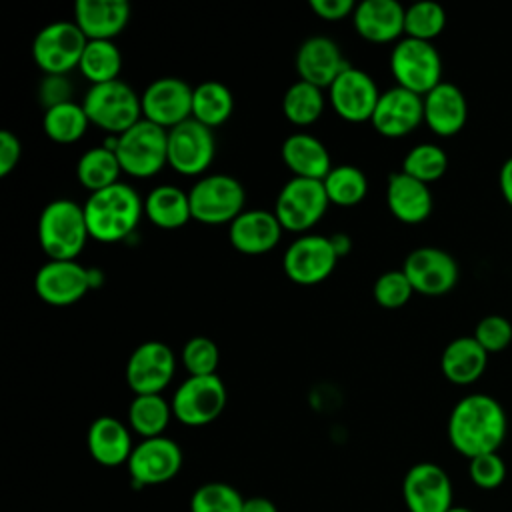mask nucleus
I'll list each match as a JSON object with an SVG mask.
<instances>
[{
	"instance_id": "6ab92c4d",
	"label": "nucleus",
	"mask_w": 512,
	"mask_h": 512,
	"mask_svg": "<svg viewBox=\"0 0 512 512\" xmlns=\"http://www.w3.org/2000/svg\"><path fill=\"white\" fill-rule=\"evenodd\" d=\"M380 98L374 78L362 68L348 66L328 88V100L336 114L348 122L370 120Z\"/></svg>"
},
{
	"instance_id": "f704fd0d",
	"label": "nucleus",
	"mask_w": 512,
	"mask_h": 512,
	"mask_svg": "<svg viewBox=\"0 0 512 512\" xmlns=\"http://www.w3.org/2000/svg\"><path fill=\"white\" fill-rule=\"evenodd\" d=\"M80 72L90 84L118 80L122 68V54L114 40H88L80 58Z\"/></svg>"
},
{
	"instance_id": "a878e982",
	"label": "nucleus",
	"mask_w": 512,
	"mask_h": 512,
	"mask_svg": "<svg viewBox=\"0 0 512 512\" xmlns=\"http://www.w3.org/2000/svg\"><path fill=\"white\" fill-rule=\"evenodd\" d=\"M386 204L400 222L418 224L432 212V194L428 184L400 170L388 176Z\"/></svg>"
},
{
	"instance_id": "09e8293b",
	"label": "nucleus",
	"mask_w": 512,
	"mask_h": 512,
	"mask_svg": "<svg viewBox=\"0 0 512 512\" xmlns=\"http://www.w3.org/2000/svg\"><path fill=\"white\" fill-rule=\"evenodd\" d=\"M498 184H500V192H502L504 200L512 206V156L506 158L504 164L500 166Z\"/></svg>"
},
{
	"instance_id": "3c124183",
	"label": "nucleus",
	"mask_w": 512,
	"mask_h": 512,
	"mask_svg": "<svg viewBox=\"0 0 512 512\" xmlns=\"http://www.w3.org/2000/svg\"><path fill=\"white\" fill-rule=\"evenodd\" d=\"M330 242H332V246H334V250H336L338 258L346 256V254L350 252V248H352V240H350L344 232H336V234H332V236H330Z\"/></svg>"
},
{
	"instance_id": "ddd939ff",
	"label": "nucleus",
	"mask_w": 512,
	"mask_h": 512,
	"mask_svg": "<svg viewBox=\"0 0 512 512\" xmlns=\"http://www.w3.org/2000/svg\"><path fill=\"white\" fill-rule=\"evenodd\" d=\"M192 94L194 88L182 78H156L140 94L142 118L170 130L176 124L192 118Z\"/></svg>"
},
{
	"instance_id": "a19ab883",
	"label": "nucleus",
	"mask_w": 512,
	"mask_h": 512,
	"mask_svg": "<svg viewBox=\"0 0 512 512\" xmlns=\"http://www.w3.org/2000/svg\"><path fill=\"white\" fill-rule=\"evenodd\" d=\"M220 352L214 340L208 336H192L182 346V364L190 376L216 374Z\"/></svg>"
},
{
	"instance_id": "aec40b11",
	"label": "nucleus",
	"mask_w": 512,
	"mask_h": 512,
	"mask_svg": "<svg viewBox=\"0 0 512 512\" xmlns=\"http://www.w3.org/2000/svg\"><path fill=\"white\" fill-rule=\"evenodd\" d=\"M370 122L382 136H406L424 122V98L402 86L388 88L386 92H380Z\"/></svg>"
},
{
	"instance_id": "c03bdc74",
	"label": "nucleus",
	"mask_w": 512,
	"mask_h": 512,
	"mask_svg": "<svg viewBox=\"0 0 512 512\" xmlns=\"http://www.w3.org/2000/svg\"><path fill=\"white\" fill-rule=\"evenodd\" d=\"M474 338L488 354L500 352L512 342V324L500 314H488L476 324Z\"/></svg>"
},
{
	"instance_id": "7c9ffc66",
	"label": "nucleus",
	"mask_w": 512,
	"mask_h": 512,
	"mask_svg": "<svg viewBox=\"0 0 512 512\" xmlns=\"http://www.w3.org/2000/svg\"><path fill=\"white\" fill-rule=\"evenodd\" d=\"M234 110V98L226 84L220 80H204L194 86L192 118L208 128L224 124Z\"/></svg>"
},
{
	"instance_id": "e433bc0d",
	"label": "nucleus",
	"mask_w": 512,
	"mask_h": 512,
	"mask_svg": "<svg viewBox=\"0 0 512 512\" xmlns=\"http://www.w3.org/2000/svg\"><path fill=\"white\" fill-rule=\"evenodd\" d=\"M328 200L338 206H354L358 204L368 192V178L366 174L352 164H338L322 180Z\"/></svg>"
},
{
	"instance_id": "8fccbe9b",
	"label": "nucleus",
	"mask_w": 512,
	"mask_h": 512,
	"mask_svg": "<svg viewBox=\"0 0 512 512\" xmlns=\"http://www.w3.org/2000/svg\"><path fill=\"white\" fill-rule=\"evenodd\" d=\"M242 512H278V508L266 496H250V498H244Z\"/></svg>"
},
{
	"instance_id": "39448f33",
	"label": "nucleus",
	"mask_w": 512,
	"mask_h": 512,
	"mask_svg": "<svg viewBox=\"0 0 512 512\" xmlns=\"http://www.w3.org/2000/svg\"><path fill=\"white\" fill-rule=\"evenodd\" d=\"M82 106L92 124L108 134H122L142 118V100L124 80L92 84Z\"/></svg>"
},
{
	"instance_id": "f257e3e1",
	"label": "nucleus",
	"mask_w": 512,
	"mask_h": 512,
	"mask_svg": "<svg viewBox=\"0 0 512 512\" xmlns=\"http://www.w3.org/2000/svg\"><path fill=\"white\" fill-rule=\"evenodd\" d=\"M506 432L508 418L502 404L482 392L460 398L448 416V440L468 460L498 452Z\"/></svg>"
},
{
	"instance_id": "79ce46f5",
	"label": "nucleus",
	"mask_w": 512,
	"mask_h": 512,
	"mask_svg": "<svg viewBox=\"0 0 512 512\" xmlns=\"http://www.w3.org/2000/svg\"><path fill=\"white\" fill-rule=\"evenodd\" d=\"M414 288L410 284V280L406 278L404 270H386L384 274H380L374 282L372 294L378 306L388 308V310H396L400 306H404L410 296H412Z\"/></svg>"
},
{
	"instance_id": "49530a36",
	"label": "nucleus",
	"mask_w": 512,
	"mask_h": 512,
	"mask_svg": "<svg viewBox=\"0 0 512 512\" xmlns=\"http://www.w3.org/2000/svg\"><path fill=\"white\" fill-rule=\"evenodd\" d=\"M20 154H22L20 138L10 130H2L0 132V176H8L16 168V164L20 162Z\"/></svg>"
},
{
	"instance_id": "9d476101",
	"label": "nucleus",
	"mask_w": 512,
	"mask_h": 512,
	"mask_svg": "<svg viewBox=\"0 0 512 512\" xmlns=\"http://www.w3.org/2000/svg\"><path fill=\"white\" fill-rule=\"evenodd\" d=\"M226 386L218 374L188 376L172 396V414L186 426L214 422L226 406Z\"/></svg>"
},
{
	"instance_id": "c85d7f7f",
	"label": "nucleus",
	"mask_w": 512,
	"mask_h": 512,
	"mask_svg": "<svg viewBox=\"0 0 512 512\" xmlns=\"http://www.w3.org/2000/svg\"><path fill=\"white\" fill-rule=\"evenodd\" d=\"M488 364V352L474 336H458L446 344L440 356L442 374L454 384L476 382Z\"/></svg>"
},
{
	"instance_id": "4468645a",
	"label": "nucleus",
	"mask_w": 512,
	"mask_h": 512,
	"mask_svg": "<svg viewBox=\"0 0 512 512\" xmlns=\"http://www.w3.org/2000/svg\"><path fill=\"white\" fill-rule=\"evenodd\" d=\"M176 358L168 344L146 340L136 346L126 362V382L136 394H160L172 380Z\"/></svg>"
},
{
	"instance_id": "c756f323",
	"label": "nucleus",
	"mask_w": 512,
	"mask_h": 512,
	"mask_svg": "<svg viewBox=\"0 0 512 512\" xmlns=\"http://www.w3.org/2000/svg\"><path fill=\"white\" fill-rule=\"evenodd\" d=\"M144 212L154 226L164 230L180 228L192 218L188 192L174 184L152 188L144 198Z\"/></svg>"
},
{
	"instance_id": "f8f14e48",
	"label": "nucleus",
	"mask_w": 512,
	"mask_h": 512,
	"mask_svg": "<svg viewBox=\"0 0 512 512\" xmlns=\"http://www.w3.org/2000/svg\"><path fill=\"white\" fill-rule=\"evenodd\" d=\"M216 154L212 128L188 118L168 130V164L186 176L202 174Z\"/></svg>"
},
{
	"instance_id": "0eeeda50",
	"label": "nucleus",
	"mask_w": 512,
	"mask_h": 512,
	"mask_svg": "<svg viewBox=\"0 0 512 512\" xmlns=\"http://www.w3.org/2000/svg\"><path fill=\"white\" fill-rule=\"evenodd\" d=\"M192 218L204 224L232 222L246 202L240 180L230 174H208L198 178L188 190Z\"/></svg>"
},
{
	"instance_id": "5701e85b",
	"label": "nucleus",
	"mask_w": 512,
	"mask_h": 512,
	"mask_svg": "<svg viewBox=\"0 0 512 512\" xmlns=\"http://www.w3.org/2000/svg\"><path fill=\"white\" fill-rule=\"evenodd\" d=\"M406 8L396 0H362L352 12L356 32L370 42H392L404 34Z\"/></svg>"
},
{
	"instance_id": "2eb2a0df",
	"label": "nucleus",
	"mask_w": 512,
	"mask_h": 512,
	"mask_svg": "<svg viewBox=\"0 0 512 512\" xmlns=\"http://www.w3.org/2000/svg\"><path fill=\"white\" fill-rule=\"evenodd\" d=\"M128 474L140 488L164 484L172 480L182 468V450L168 436L144 438L138 442L128 458Z\"/></svg>"
},
{
	"instance_id": "393cba45",
	"label": "nucleus",
	"mask_w": 512,
	"mask_h": 512,
	"mask_svg": "<svg viewBox=\"0 0 512 512\" xmlns=\"http://www.w3.org/2000/svg\"><path fill=\"white\" fill-rule=\"evenodd\" d=\"M424 98V122L438 136L458 134L468 116V104L462 90L452 82H440Z\"/></svg>"
},
{
	"instance_id": "b1692460",
	"label": "nucleus",
	"mask_w": 512,
	"mask_h": 512,
	"mask_svg": "<svg viewBox=\"0 0 512 512\" xmlns=\"http://www.w3.org/2000/svg\"><path fill=\"white\" fill-rule=\"evenodd\" d=\"M130 20L126 0H76L74 22L88 40H114Z\"/></svg>"
},
{
	"instance_id": "423d86ee",
	"label": "nucleus",
	"mask_w": 512,
	"mask_h": 512,
	"mask_svg": "<svg viewBox=\"0 0 512 512\" xmlns=\"http://www.w3.org/2000/svg\"><path fill=\"white\" fill-rule=\"evenodd\" d=\"M390 70L396 86L414 94H428L442 82V58L432 42L404 36L390 52Z\"/></svg>"
},
{
	"instance_id": "2f4dec72",
	"label": "nucleus",
	"mask_w": 512,
	"mask_h": 512,
	"mask_svg": "<svg viewBox=\"0 0 512 512\" xmlns=\"http://www.w3.org/2000/svg\"><path fill=\"white\" fill-rule=\"evenodd\" d=\"M120 172H122V166L118 162V156L106 144L88 148L76 162V178L90 192H96L120 182L118 180Z\"/></svg>"
},
{
	"instance_id": "f3484780",
	"label": "nucleus",
	"mask_w": 512,
	"mask_h": 512,
	"mask_svg": "<svg viewBox=\"0 0 512 512\" xmlns=\"http://www.w3.org/2000/svg\"><path fill=\"white\" fill-rule=\"evenodd\" d=\"M414 292L424 296H442L458 282V264L452 254L436 246L414 248L402 266Z\"/></svg>"
},
{
	"instance_id": "603ef678",
	"label": "nucleus",
	"mask_w": 512,
	"mask_h": 512,
	"mask_svg": "<svg viewBox=\"0 0 512 512\" xmlns=\"http://www.w3.org/2000/svg\"><path fill=\"white\" fill-rule=\"evenodd\" d=\"M448 512H474V510H470V508H464V506H452Z\"/></svg>"
},
{
	"instance_id": "473e14b6",
	"label": "nucleus",
	"mask_w": 512,
	"mask_h": 512,
	"mask_svg": "<svg viewBox=\"0 0 512 512\" xmlns=\"http://www.w3.org/2000/svg\"><path fill=\"white\" fill-rule=\"evenodd\" d=\"M170 416H174L172 404L160 394H136L128 406V424L142 440L162 436Z\"/></svg>"
},
{
	"instance_id": "72a5a7b5",
	"label": "nucleus",
	"mask_w": 512,
	"mask_h": 512,
	"mask_svg": "<svg viewBox=\"0 0 512 512\" xmlns=\"http://www.w3.org/2000/svg\"><path fill=\"white\" fill-rule=\"evenodd\" d=\"M90 124V118L82 104L70 100L44 110L42 128L46 136L60 144H72L80 140Z\"/></svg>"
},
{
	"instance_id": "f03ea898",
	"label": "nucleus",
	"mask_w": 512,
	"mask_h": 512,
	"mask_svg": "<svg viewBox=\"0 0 512 512\" xmlns=\"http://www.w3.org/2000/svg\"><path fill=\"white\" fill-rule=\"evenodd\" d=\"M82 206L90 238L98 242L124 240L134 232L144 212L142 198L124 182L90 192Z\"/></svg>"
},
{
	"instance_id": "dca6fc26",
	"label": "nucleus",
	"mask_w": 512,
	"mask_h": 512,
	"mask_svg": "<svg viewBox=\"0 0 512 512\" xmlns=\"http://www.w3.org/2000/svg\"><path fill=\"white\" fill-rule=\"evenodd\" d=\"M402 498L408 512H448L452 482L448 472L434 462H418L404 474Z\"/></svg>"
},
{
	"instance_id": "20e7f679",
	"label": "nucleus",
	"mask_w": 512,
	"mask_h": 512,
	"mask_svg": "<svg viewBox=\"0 0 512 512\" xmlns=\"http://www.w3.org/2000/svg\"><path fill=\"white\" fill-rule=\"evenodd\" d=\"M106 146L116 152L122 172L134 178H150L168 164V130L146 118L108 140Z\"/></svg>"
},
{
	"instance_id": "a211bd4d",
	"label": "nucleus",
	"mask_w": 512,
	"mask_h": 512,
	"mask_svg": "<svg viewBox=\"0 0 512 512\" xmlns=\"http://www.w3.org/2000/svg\"><path fill=\"white\" fill-rule=\"evenodd\" d=\"M92 288V268L78 260H48L34 276V290L50 306H70Z\"/></svg>"
},
{
	"instance_id": "a18cd8bd",
	"label": "nucleus",
	"mask_w": 512,
	"mask_h": 512,
	"mask_svg": "<svg viewBox=\"0 0 512 512\" xmlns=\"http://www.w3.org/2000/svg\"><path fill=\"white\" fill-rule=\"evenodd\" d=\"M38 96L44 106V110L70 102L72 100V84L66 76L60 74H44L40 86H38Z\"/></svg>"
},
{
	"instance_id": "58836bf2",
	"label": "nucleus",
	"mask_w": 512,
	"mask_h": 512,
	"mask_svg": "<svg viewBox=\"0 0 512 512\" xmlns=\"http://www.w3.org/2000/svg\"><path fill=\"white\" fill-rule=\"evenodd\" d=\"M446 26V12L438 2L420 0L406 8L404 34L410 38L432 42Z\"/></svg>"
},
{
	"instance_id": "7ed1b4c3",
	"label": "nucleus",
	"mask_w": 512,
	"mask_h": 512,
	"mask_svg": "<svg viewBox=\"0 0 512 512\" xmlns=\"http://www.w3.org/2000/svg\"><path fill=\"white\" fill-rule=\"evenodd\" d=\"M88 236L82 204L58 198L42 208L38 218V242L48 260H76Z\"/></svg>"
},
{
	"instance_id": "ea45409f",
	"label": "nucleus",
	"mask_w": 512,
	"mask_h": 512,
	"mask_svg": "<svg viewBox=\"0 0 512 512\" xmlns=\"http://www.w3.org/2000/svg\"><path fill=\"white\" fill-rule=\"evenodd\" d=\"M244 496L226 482H206L190 496V512H242Z\"/></svg>"
},
{
	"instance_id": "1a4fd4ad",
	"label": "nucleus",
	"mask_w": 512,
	"mask_h": 512,
	"mask_svg": "<svg viewBox=\"0 0 512 512\" xmlns=\"http://www.w3.org/2000/svg\"><path fill=\"white\" fill-rule=\"evenodd\" d=\"M328 204L322 180L292 176L276 196L274 214L284 230L306 232L324 216Z\"/></svg>"
},
{
	"instance_id": "cd10ccee",
	"label": "nucleus",
	"mask_w": 512,
	"mask_h": 512,
	"mask_svg": "<svg viewBox=\"0 0 512 512\" xmlns=\"http://www.w3.org/2000/svg\"><path fill=\"white\" fill-rule=\"evenodd\" d=\"M282 162L294 172V176L324 180L332 170L330 152L324 142L306 132L290 134L280 148Z\"/></svg>"
},
{
	"instance_id": "4c0bfd02",
	"label": "nucleus",
	"mask_w": 512,
	"mask_h": 512,
	"mask_svg": "<svg viewBox=\"0 0 512 512\" xmlns=\"http://www.w3.org/2000/svg\"><path fill=\"white\" fill-rule=\"evenodd\" d=\"M446 168H448L446 152L440 146L430 144V142L412 146L402 160V172L410 174L412 178H416L424 184H430V182L442 178Z\"/></svg>"
},
{
	"instance_id": "412c9836",
	"label": "nucleus",
	"mask_w": 512,
	"mask_h": 512,
	"mask_svg": "<svg viewBox=\"0 0 512 512\" xmlns=\"http://www.w3.org/2000/svg\"><path fill=\"white\" fill-rule=\"evenodd\" d=\"M350 66L342 56L340 46L328 36H310L296 50V72L300 80L318 88H330V84Z\"/></svg>"
},
{
	"instance_id": "de8ad7c7",
	"label": "nucleus",
	"mask_w": 512,
	"mask_h": 512,
	"mask_svg": "<svg viewBox=\"0 0 512 512\" xmlns=\"http://www.w3.org/2000/svg\"><path fill=\"white\" fill-rule=\"evenodd\" d=\"M310 8L322 20H342L356 8L354 0H310Z\"/></svg>"
},
{
	"instance_id": "9b49d317",
	"label": "nucleus",
	"mask_w": 512,
	"mask_h": 512,
	"mask_svg": "<svg viewBox=\"0 0 512 512\" xmlns=\"http://www.w3.org/2000/svg\"><path fill=\"white\" fill-rule=\"evenodd\" d=\"M338 254L330 236L302 234L292 240L284 252L282 268L296 284H318L336 268Z\"/></svg>"
},
{
	"instance_id": "c9c22d12",
	"label": "nucleus",
	"mask_w": 512,
	"mask_h": 512,
	"mask_svg": "<svg viewBox=\"0 0 512 512\" xmlns=\"http://www.w3.org/2000/svg\"><path fill=\"white\" fill-rule=\"evenodd\" d=\"M282 112L296 126H308L316 122L324 112L322 88L296 80L290 84L282 96Z\"/></svg>"
},
{
	"instance_id": "37998d69",
	"label": "nucleus",
	"mask_w": 512,
	"mask_h": 512,
	"mask_svg": "<svg viewBox=\"0 0 512 512\" xmlns=\"http://www.w3.org/2000/svg\"><path fill=\"white\" fill-rule=\"evenodd\" d=\"M470 480L482 490H494L506 480V462L498 452H488L470 458Z\"/></svg>"
},
{
	"instance_id": "4be33fe9",
	"label": "nucleus",
	"mask_w": 512,
	"mask_h": 512,
	"mask_svg": "<svg viewBox=\"0 0 512 512\" xmlns=\"http://www.w3.org/2000/svg\"><path fill=\"white\" fill-rule=\"evenodd\" d=\"M282 230L284 228L278 222L274 210L250 208L242 210L228 224V238L238 252L264 254L278 244Z\"/></svg>"
},
{
	"instance_id": "bb28decb",
	"label": "nucleus",
	"mask_w": 512,
	"mask_h": 512,
	"mask_svg": "<svg viewBox=\"0 0 512 512\" xmlns=\"http://www.w3.org/2000/svg\"><path fill=\"white\" fill-rule=\"evenodd\" d=\"M90 456L102 466L126 464L134 444L124 422L114 416H98L86 434Z\"/></svg>"
},
{
	"instance_id": "6e6552de",
	"label": "nucleus",
	"mask_w": 512,
	"mask_h": 512,
	"mask_svg": "<svg viewBox=\"0 0 512 512\" xmlns=\"http://www.w3.org/2000/svg\"><path fill=\"white\" fill-rule=\"evenodd\" d=\"M88 38L74 20H56L38 30L32 40V58L44 74L66 76L80 66Z\"/></svg>"
}]
</instances>
